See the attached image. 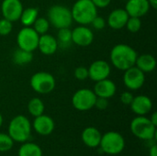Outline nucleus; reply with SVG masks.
<instances>
[{"mask_svg":"<svg viewBox=\"0 0 157 156\" xmlns=\"http://www.w3.org/2000/svg\"><path fill=\"white\" fill-rule=\"evenodd\" d=\"M131 131L143 141H152L156 138V126L145 116H137L132 120Z\"/></svg>","mask_w":157,"mask_h":156,"instance_id":"5","label":"nucleus"},{"mask_svg":"<svg viewBox=\"0 0 157 156\" xmlns=\"http://www.w3.org/2000/svg\"><path fill=\"white\" fill-rule=\"evenodd\" d=\"M150 120H151V122H152V123H153L155 126H157V113L156 112H154V113L151 115Z\"/></svg>","mask_w":157,"mask_h":156,"instance_id":"37","label":"nucleus"},{"mask_svg":"<svg viewBox=\"0 0 157 156\" xmlns=\"http://www.w3.org/2000/svg\"><path fill=\"white\" fill-rule=\"evenodd\" d=\"M133 97H134V96L132 95V92H130V91H124V92L121 93L120 99H121V101L122 104H124L126 106H130L131 103L133 100Z\"/></svg>","mask_w":157,"mask_h":156,"instance_id":"33","label":"nucleus"},{"mask_svg":"<svg viewBox=\"0 0 157 156\" xmlns=\"http://www.w3.org/2000/svg\"><path fill=\"white\" fill-rule=\"evenodd\" d=\"M40 35L32 27H23L17 35V43L18 48L33 52L38 49Z\"/></svg>","mask_w":157,"mask_h":156,"instance_id":"9","label":"nucleus"},{"mask_svg":"<svg viewBox=\"0 0 157 156\" xmlns=\"http://www.w3.org/2000/svg\"><path fill=\"white\" fill-rule=\"evenodd\" d=\"M3 116H2V114L0 113V128H1V126H2V124H3Z\"/></svg>","mask_w":157,"mask_h":156,"instance_id":"39","label":"nucleus"},{"mask_svg":"<svg viewBox=\"0 0 157 156\" xmlns=\"http://www.w3.org/2000/svg\"><path fill=\"white\" fill-rule=\"evenodd\" d=\"M127 29L132 33H137L142 28V20L141 17H129L127 23L125 25Z\"/></svg>","mask_w":157,"mask_h":156,"instance_id":"29","label":"nucleus"},{"mask_svg":"<svg viewBox=\"0 0 157 156\" xmlns=\"http://www.w3.org/2000/svg\"><path fill=\"white\" fill-rule=\"evenodd\" d=\"M73 20L79 25H89L98 15V8L91 0H77L71 8Z\"/></svg>","mask_w":157,"mask_h":156,"instance_id":"2","label":"nucleus"},{"mask_svg":"<svg viewBox=\"0 0 157 156\" xmlns=\"http://www.w3.org/2000/svg\"><path fill=\"white\" fill-rule=\"evenodd\" d=\"M102 134L95 127L86 128L81 134V139L83 143L89 148H97L99 146Z\"/></svg>","mask_w":157,"mask_h":156,"instance_id":"20","label":"nucleus"},{"mask_svg":"<svg viewBox=\"0 0 157 156\" xmlns=\"http://www.w3.org/2000/svg\"><path fill=\"white\" fill-rule=\"evenodd\" d=\"M99 147L103 153L116 155L124 150L125 140L123 136L117 131H108L101 136Z\"/></svg>","mask_w":157,"mask_h":156,"instance_id":"6","label":"nucleus"},{"mask_svg":"<svg viewBox=\"0 0 157 156\" xmlns=\"http://www.w3.org/2000/svg\"><path fill=\"white\" fill-rule=\"evenodd\" d=\"M14 145V141L6 133L0 132V152L6 153L12 149Z\"/></svg>","mask_w":157,"mask_h":156,"instance_id":"28","label":"nucleus"},{"mask_svg":"<svg viewBox=\"0 0 157 156\" xmlns=\"http://www.w3.org/2000/svg\"><path fill=\"white\" fill-rule=\"evenodd\" d=\"M90 24L92 25V27H93L95 29H97V30H102V29H105L106 24H107V21L105 20L104 17H102L97 15V16L94 17V19L91 21Z\"/></svg>","mask_w":157,"mask_h":156,"instance_id":"32","label":"nucleus"},{"mask_svg":"<svg viewBox=\"0 0 157 156\" xmlns=\"http://www.w3.org/2000/svg\"><path fill=\"white\" fill-rule=\"evenodd\" d=\"M150 7L148 0H127L124 9L129 17H142L148 13Z\"/></svg>","mask_w":157,"mask_h":156,"instance_id":"15","label":"nucleus"},{"mask_svg":"<svg viewBox=\"0 0 157 156\" xmlns=\"http://www.w3.org/2000/svg\"><path fill=\"white\" fill-rule=\"evenodd\" d=\"M33 60V54L31 51H28L25 50H22L20 48L14 51L12 54V62L16 65H26L31 63Z\"/></svg>","mask_w":157,"mask_h":156,"instance_id":"22","label":"nucleus"},{"mask_svg":"<svg viewBox=\"0 0 157 156\" xmlns=\"http://www.w3.org/2000/svg\"><path fill=\"white\" fill-rule=\"evenodd\" d=\"M97 96L89 88H80L72 97L73 107L79 111H87L95 107Z\"/></svg>","mask_w":157,"mask_h":156,"instance_id":"8","label":"nucleus"},{"mask_svg":"<svg viewBox=\"0 0 157 156\" xmlns=\"http://www.w3.org/2000/svg\"><path fill=\"white\" fill-rule=\"evenodd\" d=\"M109 107V99L104 98V97H97L96 102H95V107L99 110H104Z\"/></svg>","mask_w":157,"mask_h":156,"instance_id":"34","label":"nucleus"},{"mask_svg":"<svg viewBox=\"0 0 157 156\" xmlns=\"http://www.w3.org/2000/svg\"><path fill=\"white\" fill-rule=\"evenodd\" d=\"M93 91L97 97L109 99L115 96L117 92V86H116V84L112 80L106 78V79L96 82Z\"/></svg>","mask_w":157,"mask_h":156,"instance_id":"16","label":"nucleus"},{"mask_svg":"<svg viewBox=\"0 0 157 156\" xmlns=\"http://www.w3.org/2000/svg\"><path fill=\"white\" fill-rule=\"evenodd\" d=\"M149 2V5L152 8L154 9H156L157 8V0H148Z\"/></svg>","mask_w":157,"mask_h":156,"instance_id":"38","label":"nucleus"},{"mask_svg":"<svg viewBox=\"0 0 157 156\" xmlns=\"http://www.w3.org/2000/svg\"><path fill=\"white\" fill-rule=\"evenodd\" d=\"M93 4L97 6V8H105L109 6L111 0H91Z\"/></svg>","mask_w":157,"mask_h":156,"instance_id":"35","label":"nucleus"},{"mask_svg":"<svg viewBox=\"0 0 157 156\" xmlns=\"http://www.w3.org/2000/svg\"><path fill=\"white\" fill-rule=\"evenodd\" d=\"M32 127L38 134L47 136L54 131L55 124L53 120L50 116L42 114L38 117H35Z\"/></svg>","mask_w":157,"mask_h":156,"instance_id":"14","label":"nucleus"},{"mask_svg":"<svg viewBox=\"0 0 157 156\" xmlns=\"http://www.w3.org/2000/svg\"><path fill=\"white\" fill-rule=\"evenodd\" d=\"M50 23L47 19V17H38V18L35 20V22L32 25V28L40 36L43 34H46L49 30L50 28Z\"/></svg>","mask_w":157,"mask_h":156,"instance_id":"27","label":"nucleus"},{"mask_svg":"<svg viewBox=\"0 0 157 156\" xmlns=\"http://www.w3.org/2000/svg\"><path fill=\"white\" fill-rule=\"evenodd\" d=\"M149 155L150 156H157V145L153 144L149 150Z\"/></svg>","mask_w":157,"mask_h":156,"instance_id":"36","label":"nucleus"},{"mask_svg":"<svg viewBox=\"0 0 157 156\" xmlns=\"http://www.w3.org/2000/svg\"><path fill=\"white\" fill-rule=\"evenodd\" d=\"M135 66L140 69L142 72L151 73L156 67V60L155 58L148 53H144L142 55H138L135 63Z\"/></svg>","mask_w":157,"mask_h":156,"instance_id":"21","label":"nucleus"},{"mask_svg":"<svg viewBox=\"0 0 157 156\" xmlns=\"http://www.w3.org/2000/svg\"><path fill=\"white\" fill-rule=\"evenodd\" d=\"M44 109H45L44 103L39 97H33L28 103V110H29V113L31 116H33L34 118L35 117H38L40 115H42L44 113Z\"/></svg>","mask_w":157,"mask_h":156,"instance_id":"26","label":"nucleus"},{"mask_svg":"<svg viewBox=\"0 0 157 156\" xmlns=\"http://www.w3.org/2000/svg\"><path fill=\"white\" fill-rule=\"evenodd\" d=\"M23 8L24 7L20 0H3L1 4L3 17L11 22L19 20Z\"/></svg>","mask_w":157,"mask_h":156,"instance_id":"11","label":"nucleus"},{"mask_svg":"<svg viewBox=\"0 0 157 156\" xmlns=\"http://www.w3.org/2000/svg\"><path fill=\"white\" fill-rule=\"evenodd\" d=\"M126 1H127V0H126Z\"/></svg>","mask_w":157,"mask_h":156,"instance_id":"40","label":"nucleus"},{"mask_svg":"<svg viewBox=\"0 0 157 156\" xmlns=\"http://www.w3.org/2000/svg\"><path fill=\"white\" fill-rule=\"evenodd\" d=\"M31 123L29 120L23 116L17 115L14 117L8 125V135L14 142L25 143L31 134Z\"/></svg>","mask_w":157,"mask_h":156,"instance_id":"3","label":"nucleus"},{"mask_svg":"<svg viewBox=\"0 0 157 156\" xmlns=\"http://www.w3.org/2000/svg\"><path fill=\"white\" fill-rule=\"evenodd\" d=\"M58 43L56 40V38L53 37L51 34H43L40 35L39 38V43H38V49L40 51L47 56L54 54L58 50Z\"/></svg>","mask_w":157,"mask_h":156,"instance_id":"19","label":"nucleus"},{"mask_svg":"<svg viewBox=\"0 0 157 156\" xmlns=\"http://www.w3.org/2000/svg\"><path fill=\"white\" fill-rule=\"evenodd\" d=\"M56 40L58 43V47L62 49L69 48L73 41H72V30L69 28L60 29L57 33Z\"/></svg>","mask_w":157,"mask_h":156,"instance_id":"24","label":"nucleus"},{"mask_svg":"<svg viewBox=\"0 0 157 156\" xmlns=\"http://www.w3.org/2000/svg\"><path fill=\"white\" fill-rule=\"evenodd\" d=\"M74 75L77 80L84 81L88 78V69L85 66H78L75 69Z\"/></svg>","mask_w":157,"mask_h":156,"instance_id":"31","label":"nucleus"},{"mask_svg":"<svg viewBox=\"0 0 157 156\" xmlns=\"http://www.w3.org/2000/svg\"><path fill=\"white\" fill-rule=\"evenodd\" d=\"M137 56V51L132 46L120 43L111 49L109 59L112 65L116 69L124 72L135 65Z\"/></svg>","mask_w":157,"mask_h":156,"instance_id":"1","label":"nucleus"},{"mask_svg":"<svg viewBox=\"0 0 157 156\" xmlns=\"http://www.w3.org/2000/svg\"><path fill=\"white\" fill-rule=\"evenodd\" d=\"M18 156H42V150L36 143L25 142L18 150Z\"/></svg>","mask_w":157,"mask_h":156,"instance_id":"25","label":"nucleus"},{"mask_svg":"<svg viewBox=\"0 0 157 156\" xmlns=\"http://www.w3.org/2000/svg\"><path fill=\"white\" fill-rule=\"evenodd\" d=\"M87 69L88 78L94 82L109 78L111 73V67L109 63L104 60H97L93 62Z\"/></svg>","mask_w":157,"mask_h":156,"instance_id":"12","label":"nucleus"},{"mask_svg":"<svg viewBox=\"0 0 157 156\" xmlns=\"http://www.w3.org/2000/svg\"><path fill=\"white\" fill-rule=\"evenodd\" d=\"M93 40L94 33L86 25H79L72 30V41L79 47H87Z\"/></svg>","mask_w":157,"mask_h":156,"instance_id":"13","label":"nucleus"},{"mask_svg":"<svg viewBox=\"0 0 157 156\" xmlns=\"http://www.w3.org/2000/svg\"><path fill=\"white\" fill-rule=\"evenodd\" d=\"M129 15L124 8H116L109 13L107 19V24L112 29H121L125 27Z\"/></svg>","mask_w":157,"mask_h":156,"instance_id":"18","label":"nucleus"},{"mask_svg":"<svg viewBox=\"0 0 157 156\" xmlns=\"http://www.w3.org/2000/svg\"><path fill=\"white\" fill-rule=\"evenodd\" d=\"M39 17V10L37 7L23 8L19 20L23 27H32L33 23Z\"/></svg>","mask_w":157,"mask_h":156,"instance_id":"23","label":"nucleus"},{"mask_svg":"<svg viewBox=\"0 0 157 156\" xmlns=\"http://www.w3.org/2000/svg\"><path fill=\"white\" fill-rule=\"evenodd\" d=\"M29 84L33 91L41 95H46L52 92L56 86L54 76L48 72L35 73L30 77Z\"/></svg>","mask_w":157,"mask_h":156,"instance_id":"7","label":"nucleus"},{"mask_svg":"<svg viewBox=\"0 0 157 156\" xmlns=\"http://www.w3.org/2000/svg\"><path fill=\"white\" fill-rule=\"evenodd\" d=\"M47 19L57 29L69 28L73 23L71 9L63 5H53L47 12Z\"/></svg>","mask_w":157,"mask_h":156,"instance_id":"4","label":"nucleus"},{"mask_svg":"<svg viewBox=\"0 0 157 156\" xmlns=\"http://www.w3.org/2000/svg\"><path fill=\"white\" fill-rule=\"evenodd\" d=\"M131 109L133 113L138 116H145L153 108V102L151 98L145 95H140L133 97L132 102L131 103Z\"/></svg>","mask_w":157,"mask_h":156,"instance_id":"17","label":"nucleus"},{"mask_svg":"<svg viewBox=\"0 0 157 156\" xmlns=\"http://www.w3.org/2000/svg\"><path fill=\"white\" fill-rule=\"evenodd\" d=\"M13 29V22L3 17L0 19V36H7Z\"/></svg>","mask_w":157,"mask_h":156,"instance_id":"30","label":"nucleus"},{"mask_svg":"<svg viewBox=\"0 0 157 156\" xmlns=\"http://www.w3.org/2000/svg\"><path fill=\"white\" fill-rule=\"evenodd\" d=\"M145 82V74L135 65L124 71L123 74V84L131 91L139 90Z\"/></svg>","mask_w":157,"mask_h":156,"instance_id":"10","label":"nucleus"}]
</instances>
